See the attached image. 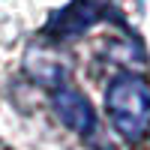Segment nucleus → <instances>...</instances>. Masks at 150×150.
<instances>
[{"instance_id":"2","label":"nucleus","mask_w":150,"mask_h":150,"mask_svg":"<svg viewBox=\"0 0 150 150\" xmlns=\"http://www.w3.org/2000/svg\"><path fill=\"white\" fill-rule=\"evenodd\" d=\"M51 105H54V114L63 120V126H69L72 132L78 135H93L99 129V120H96V111L90 105V99H87L75 84L69 81H54L51 87Z\"/></svg>"},{"instance_id":"3","label":"nucleus","mask_w":150,"mask_h":150,"mask_svg":"<svg viewBox=\"0 0 150 150\" xmlns=\"http://www.w3.org/2000/svg\"><path fill=\"white\" fill-rule=\"evenodd\" d=\"M93 21H99V0H78V3H72L69 9L57 12L54 21L48 24V30H51L57 39H69V36L84 33Z\"/></svg>"},{"instance_id":"1","label":"nucleus","mask_w":150,"mask_h":150,"mask_svg":"<svg viewBox=\"0 0 150 150\" xmlns=\"http://www.w3.org/2000/svg\"><path fill=\"white\" fill-rule=\"evenodd\" d=\"M105 114L123 141H138L150 126V84L138 72H120L105 90Z\"/></svg>"},{"instance_id":"4","label":"nucleus","mask_w":150,"mask_h":150,"mask_svg":"<svg viewBox=\"0 0 150 150\" xmlns=\"http://www.w3.org/2000/svg\"><path fill=\"white\" fill-rule=\"evenodd\" d=\"M147 135H150V126H147Z\"/></svg>"}]
</instances>
